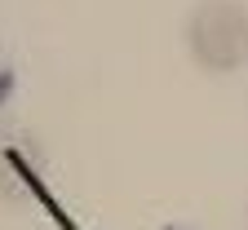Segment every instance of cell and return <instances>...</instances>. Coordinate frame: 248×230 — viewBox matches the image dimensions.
Instances as JSON below:
<instances>
[{
  "mask_svg": "<svg viewBox=\"0 0 248 230\" xmlns=\"http://www.w3.org/2000/svg\"><path fill=\"white\" fill-rule=\"evenodd\" d=\"M164 230H186V226H164Z\"/></svg>",
  "mask_w": 248,
  "mask_h": 230,
  "instance_id": "4",
  "label": "cell"
},
{
  "mask_svg": "<svg viewBox=\"0 0 248 230\" xmlns=\"http://www.w3.org/2000/svg\"><path fill=\"white\" fill-rule=\"evenodd\" d=\"M186 45L204 71H239L248 62V9L239 0H204L186 22Z\"/></svg>",
  "mask_w": 248,
  "mask_h": 230,
  "instance_id": "1",
  "label": "cell"
},
{
  "mask_svg": "<svg viewBox=\"0 0 248 230\" xmlns=\"http://www.w3.org/2000/svg\"><path fill=\"white\" fill-rule=\"evenodd\" d=\"M9 164H14V177H18V182H22V186H27V190H31V195H36V199H40V208H45V213L53 217V226H58V230H80V226L71 221V213H67V208H62V199H58V195H53V190L45 186V177H40L36 169H31V164H27V159H18V155H9Z\"/></svg>",
  "mask_w": 248,
  "mask_h": 230,
  "instance_id": "2",
  "label": "cell"
},
{
  "mask_svg": "<svg viewBox=\"0 0 248 230\" xmlns=\"http://www.w3.org/2000/svg\"><path fill=\"white\" fill-rule=\"evenodd\" d=\"M14 84H18V76H14V62H9V53L0 49V107L14 97Z\"/></svg>",
  "mask_w": 248,
  "mask_h": 230,
  "instance_id": "3",
  "label": "cell"
}]
</instances>
